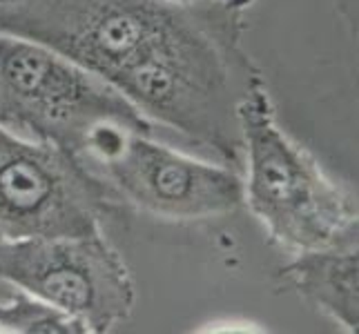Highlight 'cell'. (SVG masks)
I'll return each instance as SVG.
<instances>
[{"label": "cell", "instance_id": "1", "mask_svg": "<svg viewBox=\"0 0 359 334\" xmlns=\"http://www.w3.org/2000/svg\"><path fill=\"white\" fill-rule=\"evenodd\" d=\"M252 0H0V34L41 43L150 120L243 163L239 107L264 88L243 45Z\"/></svg>", "mask_w": 359, "mask_h": 334}, {"label": "cell", "instance_id": "2", "mask_svg": "<svg viewBox=\"0 0 359 334\" xmlns=\"http://www.w3.org/2000/svg\"><path fill=\"white\" fill-rule=\"evenodd\" d=\"M243 203L270 237L294 252L357 245V207L317 160L277 125L266 85L239 107Z\"/></svg>", "mask_w": 359, "mask_h": 334}, {"label": "cell", "instance_id": "3", "mask_svg": "<svg viewBox=\"0 0 359 334\" xmlns=\"http://www.w3.org/2000/svg\"><path fill=\"white\" fill-rule=\"evenodd\" d=\"M0 125L83 158L105 130L154 136L152 120L85 67L41 43L0 34Z\"/></svg>", "mask_w": 359, "mask_h": 334}, {"label": "cell", "instance_id": "4", "mask_svg": "<svg viewBox=\"0 0 359 334\" xmlns=\"http://www.w3.org/2000/svg\"><path fill=\"white\" fill-rule=\"evenodd\" d=\"M109 185L58 147L0 125V241L85 237L118 212Z\"/></svg>", "mask_w": 359, "mask_h": 334}, {"label": "cell", "instance_id": "5", "mask_svg": "<svg viewBox=\"0 0 359 334\" xmlns=\"http://www.w3.org/2000/svg\"><path fill=\"white\" fill-rule=\"evenodd\" d=\"M81 163L121 201L158 218L203 221L232 214L243 205V179L234 167L185 156L147 134L105 130Z\"/></svg>", "mask_w": 359, "mask_h": 334}, {"label": "cell", "instance_id": "6", "mask_svg": "<svg viewBox=\"0 0 359 334\" xmlns=\"http://www.w3.org/2000/svg\"><path fill=\"white\" fill-rule=\"evenodd\" d=\"M0 281L105 334L128 321L134 283L103 232L85 237L0 241Z\"/></svg>", "mask_w": 359, "mask_h": 334}, {"label": "cell", "instance_id": "7", "mask_svg": "<svg viewBox=\"0 0 359 334\" xmlns=\"http://www.w3.org/2000/svg\"><path fill=\"white\" fill-rule=\"evenodd\" d=\"M281 277L299 292L308 303L335 319L348 332L359 328V254L357 245L321 247L297 252Z\"/></svg>", "mask_w": 359, "mask_h": 334}, {"label": "cell", "instance_id": "8", "mask_svg": "<svg viewBox=\"0 0 359 334\" xmlns=\"http://www.w3.org/2000/svg\"><path fill=\"white\" fill-rule=\"evenodd\" d=\"M0 332L18 334H85L83 323L27 292L0 301Z\"/></svg>", "mask_w": 359, "mask_h": 334}, {"label": "cell", "instance_id": "9", "mask_svg": "<svg viewBox=\"0 0 359 334\" xmlns=\"http://www.w3.org/2000/svg\"><path fill=\"white\" fill-rule=\"evenodd\" d=\"M337 9L348 25L357 22V0H337Z\"/></svg>", "mask_w": 359, "mask_h": 334}, {"label": "cell", "instance_id": "10", "mask_svg": "<svg viewBox=\"0 0 359 334\" xmlns=\"http://www.w3.org/2000/svg\"><path fill=\"white\" fill-rule=\"evenodd\" d=\"M177 3H192V0H177Z\"/></svg>", "mask_w": 359, "mask_h": 334}]
</instances>
